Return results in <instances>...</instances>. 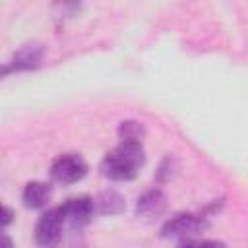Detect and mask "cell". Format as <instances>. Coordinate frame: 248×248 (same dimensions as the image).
<instances>
[{"label":"cell","instance_id":"cell-12","mask_svg":"<svg viewBox=\"0 0 248 248\" xmlns=\"http://www.w3.org/2000/svg\"><path fill=\"white\" fill-rule=\"evenodd\" d=\"M176 169V161H174V157H165V161L161 163V167H159V170H157V180L159 182H165V180H169L170 176H172V170Z\"/></svg>","mask_w":248,"mask_h":248},{"label":"cell","instance_id":"cell-5","mask_svg":"<svg viewBox=\"0 0 248 248\" xmlns=\"http://www.w3.org/2000/svg\"><path fill=\"white\" fill-rule=\"evenodd\" d=\"M64 223H68L72 229H81L85 227L91 217H93V198L79 196V198H70L60 205Z\"/></svg>","mask_w":248,"mask_h":248},{"label":"cell","instance_id":"cell-1","mask_svg":"<svg viewBox=\"0 0 248 248\" xmlns=\"http://www.w3.org/2000/svg\"><path fill=\"white\" fill-rule=\"evenodd\" d=\"M145 163V151L138 140H120V143L101 161V172L110 180H132Z\"/></svg>","mask_w":248,"mask_h":248},{"label":"cell","instance_id":"cell-8","mask_svg":"<svg viewBox=\"0 0 248 248\" xmlns=\"http://www.w3.org/2000/svg\"><path fill=\"white\" fill-rule=\"evenodd\" d=\"M124 209H126L124 196L118 194L116 190H103L93 200V211L101 215H118Z\"/></svg>","mask_w":248,"mask_h":248},{"label":"cell","instance_id":"cell-6","mask_svg":"<svg viewBox=\"0 0 248 248\" xmlns=\"http://www.w3.org/2000/svg\"><path fill=\"white\" fill-rule=\"evenodd\" d=\"M43 54H45V48L41 43H25L21 45L16 54L12 56L8 68H10V74L14 72H27V70H35L41 60H43Z\"/></svg>","mask_w":248,"mask_h":248},{"label":"cell","instance_id":"cell-2","mask_svg":"<svg viewBox=\"0 0 248 248\" xmlns=\"http://www.w3.org/2000/svg\"><path fill=\"white\" fill-rule=\"evenodd\" d=\"M207 227H209V223L202 215L178 213V215L170 217L169 221H165V225L161 227V236L163 238H169V240H178V244H180L186 238H192L196 234H202Z\"/></svg>","mask_w":248,"mask_h":248},{"label":"cell","instance_id":"cell-9","mask_svg":"<svg viewBox=\"0 0 248 248\" xmlns=\"http://www.w3.org/2000/svg\"><path fill=\"white\" fill-rule=\"evenodd\" d=\"M50 186L46 182H41V180H33V182H27L25 188H23V194H21V200L25 203V207H31V209H39V207H45L46 202L50 200Z\"/></svg>","mask_w":248,"mask_h":248},{"label":"cell","instance_id":"cell-4","mask_svg":"<svg viewBox=\"0 0 248 248\" xmlns=\"http://www.w3.org/2000/svg\"><path fill=\"white\" fill-rule=\"evenodd\" d=\"M62 225H64V217L60 207H52L48 211H45L37 225H35V240L41 246H54L58 244L60 236H62Z\"/></svg>","mask_w":248,"mask_h":248},{"label":"cell","instance_id":"cell-7","mask_svg":"<svg viewBox=\"0 0 248 248\" xmlns=\"http://www.w3.org/2000/svg\"><path fill=\"white\" fill-rule=\"evenodd\" d=\"M165 203H167L165 194H163L159 188H151V190L143 192V194L138 198L136 213H138V217H155V215L163 213Z\"/></svg>","mask_w":248,"mask_h":248},{"label":"cell","instance_id":"cell-13","mask_svg":"<svg viewBox=\"0 0 248 248\" xmlns=\"http://www.w3.org/2000/svg\"><path fill=\"white\" fill-rule=\"evenodd\" d=\"M12 221H14V211H12L8 205L0 203V227H6V225H10Z\"/></svg>","mask_w":248,"mask_h":248},{"label":"cell","instance_id":"cell-14","mask_svg":"<svg viewBox=\"0 0 248 248\" xmlns=\"http://www.w3.org/2000/svg\"><path fill=\"white\" fill-rule=\"evenodd\" d=\"M14 244V240L2 231V227H0V246H12Z\"/></svg>","mask_w":248,"mask_h":248},{"label":"cell","instance_id":"cell-10","mask_svg":"<svg viewBox=\"0 0 248 248\" xmlns=\"http://www.w3.org/2000/svg\"><path fill=\"white\" fill-rule=\"evenodd\" d=\"M81 10V0H54L52 2V16L56 21H66L78 16Z\"/></svg>","mask_w":248,"mask_h":248},{"label":"cell","instance_id":"cell-15","mask_svg":"<svg viewBox=\"0 0 248 248\" xmlns=\"http://www.w3.org/2000/svg\"><path fill=\"white\" fill-rule=\"evenodd\" d=\"M10 74V68H8V64H0V78H6Z\"/></svg>","mask_w":248,"mask_h":248},{"label":"cell","instance_id":"cell-3","mask_svg":"<svg viewBox=\"0 0 248 248\" xmlns=\"http://www.w3.org/2000/svg\"><path fill=\"white\" fill-rule=\"evenodd\" d=\"M87 174V163L79 153H64L54 159L50 176L58 184H74Z\"/></svg>","mask_w":248,"mask_h":248},{"label":"cell","instance_id":"cell-11","mask_svg":"<svg viewBox=\"0 0 248 248\" xmlns=\"http://www.w3.org/2000/svg\"><path fill=\"white\" fill-rule=\"evenodd\" d=\"M118 136H120V140H138V141H141V138L145 136V130L140 122L126 120L118 126Z\"/></svg>","mask_w":248,"mask_h":248}]
</instances>
